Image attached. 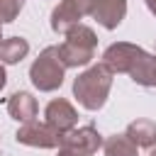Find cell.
<instances>
[{"label":"cell","instance_id":"18","mask_svg":"<svg viewBox=\"0 0 156 156\" xmlns=\"http://www.w3.org/2000/svg\"><path fill=\"white\" fill-rule=\"evenodd\" d=\"M0 39H2V24H0Z\"/></svg>","mask_w":156,"mask_h":156},{"label":"cell","instance_id":"16","mask_svg":"<svg viewBox=\"0 0 156 156\" xmlns=\"http://www.w3.org/2000/svg\"><path fill=\"white\" fill-rule=\"evenodd\" d=\"M144 2H146V7H149V12H151V15L156 17V0H144Z\"/></svg>","mask_w":156,"mask_h":156},{"label":"cell","instance_id":"15","mask_svg":"<svg viewBox=\"0 0 156 156\" xmlns=\"http://www.w3.org/2000/svg\"><path fill=\"white\" fill-rule=\"evenodd\" d=\"M5 83H7V73H5V66L0 63V90L5 88Z\"/></svg>","mask_w":156,"mask_h":156},{"label":"cell","instance_id":"2","mask_svg":"<svg viewBox=\"0 0 156 156\" xmlns=\"http://www.w3.org/2000/svg\"><path fill=\"white\" fill-rule=\"evenodd\" d=\"M112 80H115V73L110 71V66H105L102 61L93 63L83 73H78V78L73 80V98L78 100V105L83 110L98 112L107 102V95L112 90Z\"/></svg>","mask_w":156,"mask_h":156},{"label":"cell","instance_id":"10","mask_svg":"<svg viewBox=\"0 0 156 156\" xmlns=\"http://www.w3.org/2000/svg\"><path fill=\"white\" fill-rule=\"evenodd\" d=\"M7 112H10V117L12 119H17V122H32L34 117H37V112H39V107H37V98L32 95V93H24V90H20V93H12L10 98H7Z\"/></svg>","mask_w":156,"mask_h":156},{"label":"cell","instance_id":"1","mask_svg":"<svg viewBox=\"0 0 156 156\" xmlns=\"http://www.w3.org/2000/svg\"><path fill=\"white\" fill-rule=\"evenodd\" d=\"M102 63L112 73H127L136 85L156 88V54L144 51L132 41H115L105 49Z\"/></svg>","mask_w":156,"mask_h":156},{"label":"cell","instance_id":"12","mask_svg":"<svg viewBox=\"0 0 156 156\" xmlns=\"http://www.w3.org/2000/svg\"><path fill=\"white\" fill-rule=\"evenodd\" d=\"M29 54V41L24 37H10L0 39V63H20Z\"/></svg>","mask_w":156,"mask_h":156},{"label":"cell","instance_id":"14","mask_svg":"<svg viewBox=\"0 0 156 156\" xmlns=\"http://www.w3.org/2000/svg\"><path fill=\"white\" fill-rule=\"evenodd\" d=\"M22 5L24 0H0V24L15 22L17 15L22 12Z\"/></svg>","mask_w":156,"mask_h":156},{"label":"cell","instance_id":"5","mask_svg":"<svg viewBox=\"0 0 156 156\" xmlns=\"http://www.w3.org/2000/svg\"><path fill=\"white\" fill-rule=\"evenodd\" d=\"M102 136L95 127L85 124V127H73L71 132L61 134V144L58 149L68 151L71 156H93L100 146H102Z\"/></svg>","mask_w":156,"mask_h":156},{"label":"cell","instance_id":"8","mask_svg":"<svg viewBox=\"0 0 156 156\" xmlns=\"http://www.w3.org/2000/svg\"><path fill=\"white\" fill-rule=\"evenodd\" d=\"M44 122H46L49 127H54L56 132L66 134V132H71V129L78 124V110H76L66 98H56V100H51V102L46 105V110H44Z\"/></svg>","mask_w":156,"mask_h":156},{"label":"cell","instance_id":"7","mask_svg":"<svg viewBox=\"0 0 156 156\" xmlns=\"http://www.w3.org/2000/svg\"><path fill=\"white\" fill-rule=\"evenodd\" d=\"M17 144H24V146H37V149H58L61 144V132H56L54 127H49L46 122H24L17 134H15Z\"/></svg>","mask_w":156,"mask_h":156},{"label":"cell","instance_id":"17","mask_svg":"<svg viewBox=\"0 0 156 156\" xmlns=\"http://www.w3.org/2000/svg\"><path fill=\"white\" fill-rule=\"evenodd\" d=\"M56 156H71V154H68V151H63V149H58V154H56Z\"/></svg>","mask_w":156,"mask_h":156},{"label":"cell","instance_id":"19","mask_svg":"<svg viewBox=\"0 0 156 156\" xmlns=\"http://www.w3.org/2000/svg\"><path fill=\"white\" fill-rule=\"evenodd\" d=\"M149 156H156V149H154V151H151V154H149Z\"/></svg>","mask_w":156,"mask_h":156},{"label":"cell","instance_id":"13","mask_svg":"<svg viewBox=\"0 0 156 156\" xmlns=\"http://www.w3.org/2000/svg\"><path fill=\"white\" fill-rule=\"evenodd\" d=\"M105 156H139V146L127 134H112L102 141Z\"/></svg>","mask_w":156,"mask_h":156},{"label":"cell","instance_id":"9","mask_svg":"<svg viewBox=\"0 0 156 156\" xmlns=\"http://www.w3.org/2000/svg\"><path fill=\"white\" fill-rule=\"evenodd\" d=\"M127 15V0H98L95 10L90 12L93 20H98L105 29H117Z\"/></svg>","mask_w":156,"mask_h":156},{"label":"cell","instance_id":"20","mask_svg":"<svg viewBox=\"0 0 156 156\" xmlns=\"http://www.w3.org/2000/svg\"><path fill=\"white\" fill-rule=\"evenodd\" d=\"M154 46H156V41H154Z\"/></svg>","mask_w":156,"mask_h":156},{"label":"cell","instance_id":"3","mask_svg":"<svg viewBox=\"0 0 156 156\" xmlns=\"http://www.w3.org/2000/svg\"><path fill=\"white\" fill-rule=\"evenodd\" d=\"M95 46H98V37L88 24H73L66 32L63 44L58 46V56L63 61L66 68H78V66H88L95 58Z\"/></svg>","mask_w":156,"mask_h":156},{"label":"cell","instance_id":"11","mask_svg":"<svg viewBox=\"0 0 156 156\" xmlns=\"http://www.w3.org/2000/svg\"><path fill=\"white\" fill-rule=\"evenodd\" d=\"M124 134L139 149H154L156 146V122H151V119H134V122H129Z\"/></svg>","mask_w":156,"mask_h":156},{"label":"cell","instance_id":"6","mask_svg":"<svg viewBox=\"0 0 156 156\" xmlns=\"http://www.w3.org/2000/svg\"><path fill=\"white\" fill-rule=\"evenodd\" d=\"M98 0H61L51 12V29L56 34H66L73 24H78L85 15L95 10Z\"/></svg>","mask_w":156,"mask_h":156},{"label":"cell","instance_id":"4","mask_svg":"<svg viewBox=\"0 0 156 156\" xmlns=\"http://www.w3.org/2000/svg\"><path fill=\"white\" fill-rule=\"evenodd\" d=\"M66 66L58 56V46H46L29 66V80L39 93H54L63 85Z\"/></svg>","mask_w":156,"mask_h":156}]
</instances>
